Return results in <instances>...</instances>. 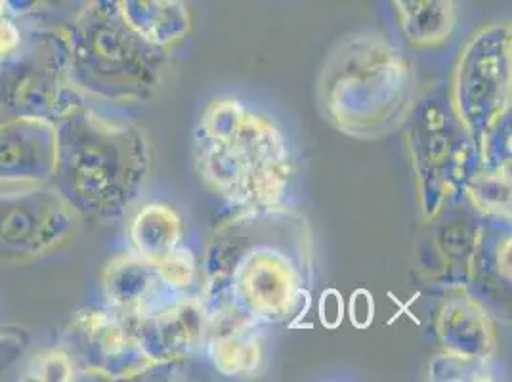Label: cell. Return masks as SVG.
I'll return each mask as SVG.
<instances>
[{
	"instance_id": "obj_2",
	"label": "cell",
	"mask_w": 512,
	"mask_h": 382,
	"mask_svg": "<svg viewBox=\"0 0 512 382\" xmlns=\"http://www.w3.org/2000/svg\"><path fill=\"white\" fill-rule=\"evenodd\" d=\"M117 16L144 41L165 50L182 41L192 25L184 0H109Z\"/></svg>"
},
{
	"instance_id": "obj_1",
	"label": "cell",
	"mask_w": 512,
	"mask_h": 382,
	"mask_svg": "<svg viewBox=\"0 0 512 382\" xmlns=\"http://www.w3.org/2000/svg\"><path fill=\"white\" fill-rule=\"evenodd\" d=\"M237 130H224L209 113L197 144L201 174L235 203L266 209L276 203L287 182V155L281 134L264 119L237 109Z\"/></svg>"
},
{
	"instance_id": "obj_4",
	"label": "cell",
	"mask_w": 512,
	"mask_h": 382,
	"mask_svg": "<svg viewBox=\"0 0 512 382\" xmlns=\"http://www.w3.org/2000/svg\"><path fill=\"white\" fill-rule=\"evenodd\" d=\"M342 318V302L335 291H329L321 300V321L327 327H337Z\"/></svg>"
},
{
	"instance_id": "obj_3",
	"label": "cell",
	"mask_w": 512,
	"mask_h": 382,
	"mask_svg": "<svg viewBox=\"0 0 512 382\" xmlns=\"http://www.w3.org/2000/svg\"><path fill=\"white\" fill-rule=\"evenodd\" d=\"M407 35L415 43L444 41L455 25L453 0H394Z\"/></svg>"
}]
</instances>
